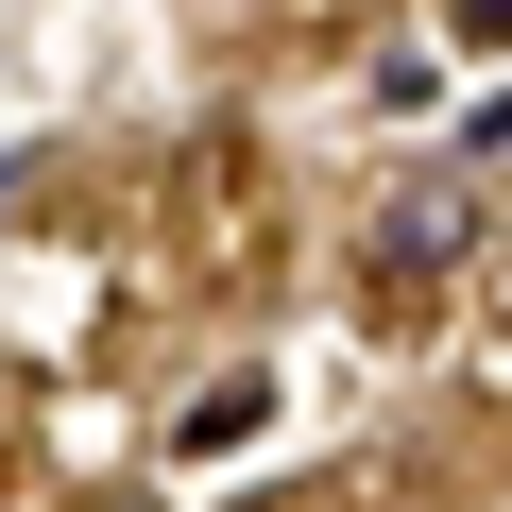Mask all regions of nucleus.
Wrapping results in <instances>:
<instances>
[{"mask_svg": "<svg viewBox=\"0 0 512 512\" xmlns=\"http://www.w3.org/2000/svg\"><path fill=\"white\" fill-rule=\"evenodd\" d=\"M427 256H461V188H444V205H393V222H376V274H427Z\"/></svg>", "mask_w": 512, "mask_h": 512, "instance_id": "f257e3e1", "label": "nucleus"}, {"mask_svg": "<svg viewBox=\"0 0 512 512\" xmlns=\"http://www.w3.org/2000/svg\"><path fill=\"white\" fill-rule=\"evenodd\" d=\"M461 35H478V52H495V35H512V0H461Z\"/></svg>", "mask_w": 512, "mask_h": 512, "instance_id": "f03ea898", "label": "nucleus"}, {"mask_svg": "<svg viewBox=\"0 0 512 512\" xmlns=\"http://www.w3.org/2000/svg\"><path fill=\"white\" fill-rule=\"evenodd\" d=\"M86 512H171V495H86Z\"/></svg>", "mask_w": 512, "mask_h": 512, "instance_id": "7ed1b4c3", "label": "nucleus"}]
</instances>
